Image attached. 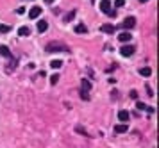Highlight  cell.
<instances>
[{"instance_id":"44dd1931","label":"cell","mask_w":159,"mask_h":148,"mask_svg":"<svg viewBox=\"0 0 159 148\" xmlns=\"http://www.w3.org/2000/svg\"><path fill=\"white\" fill-rule=\"evenodd\" d=\"M136 107H138L140 111H145V109H147V105H145L143 102H138V104H136Z\"/></svg>"},{"instance_id":"4316f807","label":"cell","mask_w":159,"mask_h":148,"mask_svg":"<svg viewBox=\"0 0 159 148\" xmlns=\"http://www.w3.org/2000/svg\"><path fill=\"white\" fill-rule=\"evenodd\" d=\"M140 2H148V0H140Z\"/></svg>"},{"instance_id":"30bf717a","label":"cell","mask_w":159,"mask_h":148,"mask_svg":"<svg viewBox=\"0 0 159 148\" xmlns=\"http://www.w3.org/2000/svg\"><path fill=\"white\" fill-rule=\"evenodd\" d=\"M75 32L77 34H86V32H88V27L84 23H79V25H75Z\"/></svg>"},{"instance_id":"7c38bea8","label":"cell","mask_w":159,"mask_h":148,"mask_svg":"<svg viewBox=\"0 0 159 148\" xmlns=\"http://www.w3.org/2000/svg\"><path fill=\"white\" fill-rule=\"evenodd\" d=\"M18 34L22 36V38H25V36L30 34V29H29V27H20V29H18Z\"/></svg>"},{"instance_id":"ac0fdd59","label":"cell","mask_w":159,"mask_h":148,"mask_svg":"<svg viewBox=\"0 0 159 148\" xmlns=\"http://www.w3.org/2000/svg\"><path fill=\"white\" fill-rule=\"evenodd\" d=\"M11 30V25H0V34H7Z\"/></svg>"},{"instance_id":"d6986e66","label":"cell","mask_w":159,"mask_h":148,"mask_svg":"<svg viewBox=\"0 0 159 148\" xmlns=\"http://www.w3.org/2000/svg\"><path fill=\"white\" fill-rule=\"evenodd\" d=\"M105 15H107V16H109V18H115V16H116V15H118V11H115V9H109V11H107V13H105Z\"/></svg>"},{"instance_id":"5bb4252c","label":"cell","mask_w":159,"mask_h":148,"mask_svg":"<svg viewBox=\"0 0 159 148\" xmlns=\"http://www.w3.org/2000/svg\"><path fill=\"white\" fill-rule=\"evenodd\" d=\"M50 66H52L54 70H59V68L63 66V61H59V59H54V61H50Z\"/></svg>"},{"instance_id":"3957f363","label":"cell","mask_w":159,"mask_h":148,"mask_svg":"<svg viewBox=\"0 0 159 148\" xmlns=\"http://www.w3.org/2000/svg\"><path fill=\"white\" fill-rule=\"evenodd\" d=\"M136 25V18L134 16H127V18H125L123 20V29H132V27H134Z\"/></svg>"},{"instance_id":"9a60e30c","label":"cell","mask_w":159,"mask_h":148,"mask_svg":"<svg viewBox=\"0 0 159 148\" xmlns=\"http://www.w3.org/2000/svg\"><path fill=\"white\" fill-rule=\"evenodd\" d=\"M81 89H82V91H89V89H91V82L84 79V80H82V84H81Z\"/></svg>"},{"instance_id":"52a82bcc","label":"cell","mask_w":159,"mask_h":148,"mask_svg":"<svg viewBox=\"0 0 159 148\" xmlns=\"http://www.w3.org/2000/svg\"><path fill=\"white\" fill-rule=\"evenodd\" d=\"M131 118V114H129V111H120V112H118V120H120V122H127V120Z\"/></svg>"},{"instance_id":"2e32d148","label":"cell","mask_w":159,"mask_h":148,"mask_svg":"<svg viewBox=\"0 0 159 148\" xmlns=\"http://www.w3.org/2000/svg\"><path fill=\"white\" fill-rule=\"evenodd\" d=\"M0 54H2L4 57L11 59V52H9V48H7V46H0Z\"/></svg>"},{"instance_id":"ffe728a7","label":"cell","mask_w":159,"mask_h":148,"mask_svg":"<svg viewBox=\"0 0 159 148\" xmlns=\"http://www.w3.org/2000/svg\"><path fill=\"white\" fill-rule=\"evenodd\" d=\"M57 80H59V75H57V73H54V75L50 77V82H52V84H57Z\"/></svg>"},{"instance_id":"8992f818","label":"cell","mask_w":159,"mask_h":148,"mask_svg":"<svg viewBox=\"0 0 159 148\" xmlns=\"http://www.w3.org/2000/svg\"><path fill=\"white\" fill-rule=\"evenodd\" d=\"M100 30H102V32H105V34H113V32H115V25L105 23V25H102V27H100Z\"/></svg>"},{"instance_id":"603a6c76","label":"cell","mask_w":159,"mask_h":148,"mask_svg":"<svg viewBox=\"0 0 159 148\" xmlns=\"http://www.w3.org/2000/svg\"><path fill=\"white\" fill-rule=\"evenodd\" d=\"M123 4H125V0H116V2H115V5H116V7H122Z\"/></svg>"},{"instance_id":"5b68a950","label":"cell","mask_w":159,"mask_h":148,"mask_svg":"<svg viewBox=\"0 0 159 148\" xmlns=\"http://www.w3.org/2000/svg\"><path fill=\"white\" fill-rule=\"evenodd\" d=\"M127 130H129V125H125L123 122H122L120 125H116V127H115V132H116V134H125Z\"/></svg>"},{"instance_id":"e0dca14e","label":"cell","mask_w":159,"mask_h":148,"mask_svg":"<svg viewBox=\"0 0 159 148\" xmlns=\"http://www.w3.org/2000/svg\"><path fill=\"white\" fill-rule=\"evenodd\" d=\"M140 75H143V77H150V75H152V70H150V68H141V70H140Z\"/></svg>"},{"instance_id":"6da1fadb","label":"cell","mask_w":159,"mask_h":148,"mask_svg":"<svg viewBox=\"0 0 159 148\" xmlns=\"http://www.w3.org/2000/svg\"><path fill=\"white\" fill-rule=\"evenodd\" d=\"M45 52H64V54H70V46H66L64 43H59V41H50L47 46H45Z\"/></svg>"},{"instance_id":"277c9868","label":"cell","mask_w":159,"mask_h":148,"mask_svg":"<svg viewBox=\"0 0 159 148\" xmlns=\"http://www.w3.org/2000/svg\"><path fill=\"white\" fill-rule=\"evenodd\" d=\"M39 15H41V7L39 5H34L30 11H29V16H30V20H34V18H38Z\"/></svg>"},{"instance_id":"d4e9b609","label":"cell","mask_w":159,"mask_h":148,"mask_svg":"<svg viewBox=\"0 0 159 148\" xmlns=\"http://www.w3.org/2000/svg\"><path fill=\"white\" fill-rule=\"evenodd\" d=\"M25 11H27V9H25V7H18V9H16V13H18V15H23Z\"/></svg>"},{"instance_id":"7402d4cb","label":"cell","mask_w":159,"mask_h":148,"mask_svg":"<svg viewBox=\"0 0 159 148\" xmlns=\"http://www.w3.org/2000/svg\"><path fill=\"white\" fill-rule=\"evenodd\" d=\"M81 98H82V100H88V98H89V96H88V91H82V89H81Z\"/></svg>"},{"instance_id":"4fadbf2b","label":"cell","mask_w":159,"mask_h":148,"mask_svg":"<svg viewBox=\"0 0 159 148\" xmlns=\"http://www.w3.org/2000/svg\"><path fill=\"white\" fill-rule=\"evenodd\" d=\"M75 15H77V13H75V11H70V13H68V15H66V16L63 18V22H64V23H70V22H72V20H74V18H75Z\"/></svg>"},{"instance_id":"9c48e42d","label":"cell","mask_w":159,"mask_h":148,"mask_svg":"<svg viewBox=\"0 0 159 148\" xmlns=\"http://www.w3.org/2000/svg\"><path fill=\"white\" fill-rule=\"evenodd\" d=\"M109 9H111V2H109V0H102V2H100V11L107 13Z\"/></svg>"},{"instance_id":"ba28073f","label":"cell","mask_w":159,"mask_h":148,"mask_svg":"<svg viewBox=\"0 0 159 148\" xmlns=\"http://www.w3.org/2000/svg\"><path fill=\"white\" fill-rule=\"evenodd\" d=\"M118 39H120L122 43H129L131 39H132V38H131V32H122V34L118 36Z\"/></svg>"},{"instance_id":"7a4b0ae2","label":"cell","mask_w":159,"mask_h":148,"mask_svg":"<svg viewBox=\"0 0 159 148\" xmlns=\"http://www.w3.org/2000/svg\"><path fill=\"white\" fill-rule=\"evenodd\" d=\"M134 50H136V48H134L132 45H123L122 48H120V54H122L123 57H131L132 54H134Z\"/></svg>"},{"instance_id":"484cf974","label":"cell","mask_w":159,"mask_h":148,"mask_svg":"<svg viewBox=\"0 0 159 148\" xmlns=\"http://www.w3.org/2000/svg\"><path fill=\"white\" fill-rule=\"evenodd\" d=\"M45 2H47V4H54V0H45Z\"/></svg>"},{"instance_id":"cb8c5ba5","label":"cell","mask_w":159,"mask_h":148,"mask_svg":"<svg viewBox=\"0 0 159 148\" xmlns=\"http://www.w3.org/2000/svg\"><path fill=\"white\" fill-rule=\"evenodd\" d=\"M131 98H132V100H136V98H138V91L132 89V91H131Z\"/></svg>"},{"instance_id":"8fae6325","label":"cell","mask_w":159,"mask_h":148,"mask_svg":"<svg viewBox=\"0 0 159 148\" xmlns=\"http://www.w3.org/2000/svg\"><path fill=\"white\" fill-rule=\"evenodd\" d=\"M48 29V23L45 22V20H41V22H38V32H45Z\"/></svg>"}]
</instances>
